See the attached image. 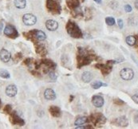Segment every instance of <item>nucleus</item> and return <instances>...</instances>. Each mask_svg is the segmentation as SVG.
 <instances>
[{
  "label": "nucleus",
  "instance_id": "8",
  "mask_svg": "<svg viewBox=\"0 0 138 129\" xmlns=\"http://www.w3.org/2000/svg\"><path fill=\"white\" fill-rule=\"evenodd\" d=\"M104 99L101 96H93L92 98V104L97 108H101L104 105Z\"/></svg>",
  "mask_w": 138,
  "mask_h": 129
},
{
  "label": "nucleus",
  "instance_id": "32",
  "mask_svg": "<svg viewBox=\"0 0 138 129\" xmlns=\"http://www.w3.org/2000/svg\"><path fill=\"white\" fill-rule=\"evenodd\" d=\"M132 100H133L136 104H138V94H135V95L132 96Z\"/></svg>",
  "mask_w": 138,
  "mask_h": 129
},
{
  "label": "nucleus",
  "instance_id": "9",
  "mask_svg": "<svg viewBox=\"0 0 138 129\" xmlns=\"http://www.w3.org/2000/svg\"><path fill=\"white\" fill-rule=\"evenodd\" d=\"M10 57H11V54H10V53L5 50V49H2L1 51H0V59H1V61L3 62H5L7 63L10 61Z\"/></svg>",
  "mask_w": 138,
  "mask_h": 129
},
{
  "label": "nucleus",
  "instance_id": "39",
  "mask_svg": "<svg viewBox=\"0 0 138 129\" xmlns=\"http://www.w3.org/2000/svg\"><path fill=\"white\" fill-rule=\"evenodd\" d=\"M0 107H1V100H0Z\"/></svg>",
  "mask_w": 138,
  "mask_h": 129
},
{
  "label": "nucleus",
  "instance_id": "11",
  "mask_svg": "<svg viewBox=\"0 0 138 129\" xmlns=\"http://www.w3.org/2000/svg\"><path fill=\"white\" fill-rule=\"evenodd\" d=\"M90 63V59L85 56L84 54H81L80 56H78V69H80L81 66H86V64Z\"/></svg>",
  "mask_w": 138,
  "mask_h": 129
},
{
  "label": "nucleus",
  "instance_id": "10",
  "mask_svg": "<svg viewBox=\"0 0 138 129\" xmlns=\"http://www.w3.org/2000/svg\"><path fill=\"white\" fill-rule=\"evenodd\" d=\"M17 92H18L17 87L14 84H10L6 89V94L9 97H14L17 94Z\"/></svg>",
  "mask_w": 138,
  "mask_h": 129
},
{
  "label": "nucleus",
  "instance_id": "21",
  "mask_svg": "<svg viewBox=\"0 0 138 129\" xmlns=\"http://www.w3.org/2000/svg\"><path fill=\"white\" fill-rule=\"evenodd\" d=\"M88 119L87 117L85 116H81V117H78L74 122V124L76 126H81V125H83L84 123H85L87 122Z\"/></svg>",
  "mask_w": 138,
  "mask_h": 129
},
{
  "label": "nucleus",
  "instance_id": "16",
  "mask_svg": "<svg viewBox=\"0 0 138 129\" xmlns=\"http://www.w3.org/2000/svg\"><path fill=\"white\" fill-rule=\"evenodd\" d=\"M81 79L83 80L84 82L85 83H89L90 82L92 79H93V75L89 71H85L83 73H82V76H81Z\"/></svg>",
  "mask_w": 138,
  "mask_h": 129
},
{
  "label": "nucleus",
  "instance_id": "25",
  "mask_svg": "<svg viewBox=\"0 0 138 129\" xmlns=\"http://www.w3.org/2000/svg\"><path fill=\"white\" fill-rule=\"evenodd\" d=\"M0 77L4 79H8L10 77V73L7 71L6 69H0Z\"/></svg>",
  "mask_w": 138,
  "mask_h": 129
},
{
  "label": "nucleus",
  "instance_id": "33",
  "mask_svg": "<svg viewBox=\"0 0 138 129\" xmlns=\"http://www.w3.org/2000/svg\"><path fill=\"white\" fill-rule=\"evenodd\" d=\"M117 23H118L119 27H120V29H122V28H123V26H124L123 20H122V19H118V20H117Z\"/></svg>",
  "mask_w": 138,
  "mask_h": 129
},
{
  "label": "nucleus",
  "instance_id": "20",
  "mask_svg": "<svg viewBox=\"0 0 138 129\" xmlns=\"http://www.w3.org/2000/svg\"><path fill=\"white\" fill-rule=\"evenodd\" d=\"M14 5L19 9H23L26 7V0H14Z\"/></svg>",
  "mask_w": 138,
  "mask_h": 129
},
{
  "label": "nucleus",
  "instance_id": "27",
  "mask_svg": "<svg viewBox=\"0 0 138 129\" xmlns=\"http://www.w3.org/2000/svg\"><path fill=\"white\" fill-rule=\"evenodd\" d=\"M106 23L108 26H113L115 24V19L113 17H108L106 18Z\"/></svg>",
  "mask_w": 138,
  "mask_h": 129
},
{
  "label": "nucleus",
  "instance_id": "26",
  "mask_svg": "<svg viewBox=\"0 0 138 129\" xmlns=\"http://www.w3.org/2000/svg\"><path fill=\"white\" fill-rule=\"evenodd\" d=\"M43 63H44V64H46L48 68L55 69V67H56V64H55L54 62H53L52 61H50V60H44Z\"/></svg>",
  "mask_w": 138,
  "mask_h": 129
},
{
  "label": "nucleus",
  "instance_id": "24",
  "mask_svg": "<svg viewBox=\"0 0 138 129\" xmlns=\"http://www.w3.org/2000/svg\"><path fill=\"white\" fill-rule=\"evenodd\" d=\"M36 52L38 53V54H40L42 56L46 55L47 53V51L46 50L45 46H38L37 47V49H36Z\"/></svg>",
  "mask_w": 138,
  "mask_h": 129
},
{
  "label": "nucleus",
  "instance_id": "12",
  "mask_svg": "<svg viewBox=\"0 0 138 129\" xmlns=\"http://www.w3.org/2000/svg\"><path fill=\"white\" fill-rule=\"evenodd\" d=\"M114 123H115V124H117V126L123 127H125L129 125L128 120L126 119L125 116H120V117L117 118V119H116Z\"/></svg>",
  "mask_w": 138,
  "mask_h": 129
},
{
  "label": "nucleus",
  "instance_id": "30",
  "mask_svg": "<svg viewBox=\"0 0 138 129\" xmlns=\"http://www.w3.org/2000/svg\"><path fill=\"white\" fill-rule=\"evenodd\" d=\"M12 111V108L10 105H6V107L4 108V112H7V113H10Z\"/></svg>",
  "mask_w": 138,
  "mask_h": 129
},
{
  "label": "nucleus",
  "instance_id": "4",
  "mask_svg": "<svg viewBox=\"0 0 138 129\" xmlns=\"http://www.w3.org/2000/svg\"><path fill=\"white\" fill-rule=\"evenodd\" d=\"M46 6L50 11L54 13H60L61 7L59 6V4L57 3V2H55L54 0H47Z\"/></svg>",
  "mask_w": 138,
  "mask_h": 129
},
{
  "label": "nucleus",
  "instance_id": "19",
  "mask_svg": "<svg viewBox=\"0 0 138 129\" xmlns=\"http://www.w3.org/2000/svg\"><path fill=\"white\" fill-rule=\"evenodd\" d=\"M68 7L71 9H76L79 7V0H68Z\"/></svg>",
  "mask_w": 138,
  "mask_h": 129
},
{
  "label": "nucleus",
  "instance_id": "22",
  "mask_svg": "<svg viewBox=\"0 0 138 129\" xmlns=\"http://www.w3.org/2000/svg\"><path fill=\"white\" fill-rule=\"evenodd\" d=\"M136 37L134 36H132V35H129L126 37V42H127V44H128L129 46H135L136 44Z\"/></svg>",
  "mask_w": 138,
  "mask_h": 129
},
{
  "label": "nucleus",
  "instance_id": "6",
  "mask_svg": "<svg viewBox=\"0 0 138 129\" xmlns=\"http://www.w3.org/2000/svg\"><path fill=\"white\" fill-rule=\"evenodd\" d=\"M10 122H11L13 124H19L20 126L24 125L25 123L24 120L22 119V118H20L14 112H12L11 116H10Z\"/></svg>",
  "mask_w": 138,
  "mask_h": 129
},
{
  "label": "nucleus",
  "instance_id": "31",
  "mask_svg": "<svg viewBox=\"0 0 138 129\" xmlns=\"http://www.w3.org/2000/svg\"><path fill=\"white\" fill-rule=\"evenodd\" d=\"M125 10L126 12H128V13L131 12L132 11L131 6H129V5H125Z\"/></svg>",
  "mask_w": 138,
  "mask_h": 129
},
{
  "label": "nucleus",
  "instance_id": "17",
  "mask_svg": "<svg viewBox=\"0 0 138 129\" xmlns=\"http://www.w3.org/2000/svg\"><path fill=\"white\" fill-rule=\"evenodd\" d=\"M112 66H110L109 64H102V66L101 67V71L102 73V74L104 76H106L108 75L110 72L112 71Z\"/></svg>",
  "mask_w": 138,
  "mask_h": 129
},
{
  "label": "nucleus",
  "instance_id": "38",
  "mask_svg": "<svg viewBox=\"0 0 138 129\" xmlns=\"http://www.w3.org/2000/svg\"><path fill=\"white\" fill-rule=\"evenodd\" d=\"M136 44L135 45H136V46H138V37H136Z\"/></svg>",
  "mask_w": 138,
  "mask_h": 129
},
{
  "label": "nucleus",
  "instance_id": "5",
  "mask_svg": "<svg viewBox=\"0 0 138 129\" xmlns=\"http://www.w3.org/2000/svg\"><path fill=\"white\" fill-rule=\"evenodd\" d=\"M23 21L25 25L26 26H33L37 22V18L34 14H24L23 18Z\"/></svg>",
  "mask_w": 138,
  "mask_h": 129
},
{
  "label": "nucleus",
  "instance_id": "35",
  "mask_svg": "<svg viewBox=\"0 0 138 129\" xmlns=\"http://www.w3.org/2000/svg\"><path fill=\"white\" fill-rule=\"evenodd\" d=\"M134 118H135V119H134L135 123H138V115H136Z\"/></svg>",
  "mask_w": 138,
  "mask_h": 129
},
{
  "label": "nucleus",
  "instance_id": "23",
  "mask_svg": "<svg viewBox=\"0 0 138 129\" xmlns=\"http://www.w3.org/2000/svg\"><path fill=\"white\" fill-rule=\"evenodd\" d=\"M102 86H104V87H106L107 86V84H105V83H102L101 81H94L93 83L91 84V87L93 89H98L99 88H101L102 87Z\"/></svg>",
  "mask_w": 138,
  "mask_h": 129
},
{
  "label": "nucleus",
  "instance_id": "29",
  "mask_svg": "<svg viewBox=\"0 0 138 129\" xmlns=\"http://www.w3.org/2000/svg\"><path fill=\"white\" fill-rule=\"evenodd\" d=\"M113 103H114L115 104H117V105H122V104H125V102H124L123 100H120V99H115V100H113Z\"/></svg>",
  "mask_w": 138,
  "mask_h": 129
},
{
  "label": "nucleus",
  "instance_id": "1",
  "mask_svg": "<svg viewBox=\"0 0 138 129\" xmlns=\"http://www.w3.org/2000/svg\"><path fill=\"white\" fill-rule=\"evenodd\" d=\"M66 30H67V33L72 37L79 38L82 37V32L74 22H69L66 25Z\"/></svg>",
  "mask_w": 138,
  "mask_h": 129
},
{
  "label": "nucleus",
  "instance_id": "37",
  "mask_svg": "<svg viewBox=\"0 0 138 129\" xmlns=\"http://www.w3.org/2000/svg\"><path fill=\"white\" fill-rule=\"evenodd\" d=\"M93 1H95L96 3H101V0H93Z\"/></svg>",
  "mask_w": 138,
  "mask_h": 129
},
{
  "label": "nucleus",
  "instance_id": "28",
  "mask_svg": "<svg viewBox=\"0 0 138 129\" xmlns=\"http://www.w3.org/2000/svg\"><path fill=\"white\" fill-rule=\"evenodd\" d=\"M49 78H50L52 80H57L56 74H55L53 71H50V72L49 73Z\"/></svg>",
  "mask_w": 138,
  "mask_h": 129
},
{
  "label": "nucleus",
  "instance_id": "36",
  "mask_svg": "<svg viewBox=\"0 0 138 129\" xmlns=\"http://www.w3.org/2000/svg\"><path fill=\"white\" fill-rule=\"evenodd\" d=\"M135 7L138 10V0H136V1L135 2Z\"/></svg>",
  "mask_w": 138,
  "mask_h": 129
},
{
  "label": "nucleus",
  "instance_id": "7",
  "mask_svg": "<svg viewBox=\"0 0 138 129\" xmlns=\"http://www.w3.org/2000/svg\"><path fill=\"white\" fill-rule=\"evenodd\" d=\"M90 117L92 118L91 120L93 122V123H95V124H97V123H101V124H103V123H106V118L102 114H95V115H92Z\"/></svg>",
  "mask_w": 138,
  "mask_h": 129
},
{
  "label": "nucleus",
  "instance_id": "14",
  "mask_svg": "<svg viewBox=\"0 0 138 129\" xmlns=\"http://www.w3.org/2000/svg\"><path fill=\"white\" fill-rule=\"evenodd\" d=\"M44 96H45V98L49 100H54L56 99V94H55V92L51 89H46L45 93H44Z\"/></svg>",
  "mask_w": 138,
  "mask_h": 129
},
{
  "label": "nucleus",
  "instance_id": "34",
  "mask_svg": "<svg viewBox=\"0 0 138 129\" xmlns=\"http://www.w3.org/2000/svg\"><path fill=\"white\" fill-rule=\"evenodd\" d=\"M3 27V24L2 23H0V34H1V33H2Z\"/></svg>",
  "mask_w": 138,
  "mask_h": 129
},
{
  "label": "nucleus",
  "instance_id": "3",
  "mask_svg": "<svg viewBox=\"0 0 138 129\" xmlns=\"http://www.w3.org/2000/svg\"><path fill=\"white\" fill-rule=\"evenodd\" d=\"M4 34L6 36L10 37V38H16L19 36V33L18 31L16 30V29L14 27V26H10V25H7L4 29Z\"/></svg>",
  "mask_w": 138,
  "mask_h": 129
},
{
  "label": "nucleus",
  "instance_id": "13",
  "mask_svg": "<svg viewBox=\"0 0 138 129\" xmlns=\"http://www.w3.org/2000/svg\"><path fill=\"white\" fill-rule=\"evenodd\" d=\"M46 26L49 30L54 31L58 28V23L54 20H48L46 23Z\"/></svg>",
  "mask_w": 138,
  "mask_h": 129
},
{
  "label": "nucleus",
  "instance_id": "2",
  "mask_svg": "<svg viewBox=\"0 0 138 129\" xmlns=\"http://www.w3.org/2000/svg\"><path fill=\"white\" fill-rule=\"evenodd\" d=\"M120 77L125 80H130L134 77V72L132 69L124 68L120 72Z\"/></svg>",
  "mask_w": 138,
  "mask_h": 129
},
{
  "label": "nucleus",
  "instance_id": "18",
  "mask_svg": "<svg viewBox=\"0 0 138 129\" xmlns=\"http://www.w3.org/2000/svg\"><path fill=\"white\" fill-rule=\"evenodd\" d=\"M49 112H50V114L54 116V117H59L61 116V110L59 108L56 107V106H51L49 108Z\"/></svg>",
  "mask_w": 138,
  "mask_h": 129
},
{
  "label": "nucleus",
  "instance_id": "15",
  "mask_svg": "<svg viewBox=\"0 0 138 129\" xmlns=\"http://www.w3.org/2000/svg\"><path fill=\"white\" fill-rule=\"evenodd\" d=\"M33 34L36 37V39L38 41H44L46 38V35L43 31L41 30H32Z\"/></svg>",
  "mask_w": 138,
  "mask_h": 129
}]
</instances>
